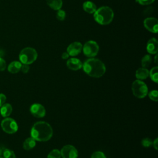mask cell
<instances>
[{
    "instance_id": "1",
    "label": "cell",
    "mask_w": 158,
    "mask_h": 158,
    "mask_svg": "<svg viewBox=\"0 0 158 158\" xmlns=\"http://www.w3.org/2000/svg\"><path fill=\"white\" fill-rule=\"evenodd\" d=\"M31 136L36 141H47L52 136L51 126L47 122L40 121L36 122L31 129Z\"/></svg>"
},
{
    "instance_id": "2",
    "label": "cell",
    "mask_w": 158,
    "mask_h": 158,
    "mask_svg": "<svg viewBox=\"0 0 158 158\" xmlns=\"http://www.w3.org/2000/svg\"><path fill=\"white\" fill-rule=\"evenodd\" d=\"M84 72L89 76L94 78H99L106 72L104 64L98 59L90 58L86 60L82 65Z\"/></svg>"
},
{
    "instance_id": "3",
    "label": "cell",
    "mask_w": 158,
    "mask_h": 158,
    "mask_svg": "<svg viewBox=\"0 0 158 158\" xmlns=\"http://www.w3.org/2000/svg\"><path fill=\"white\" fill-rule=\"evenodd\" d=\"M94 18L99 24L106 25L109 24L113 20L114 12L108 6H102L94 12Z\"/></svg>"
},
{
    "instance_id": "4",
    "label": "cell",
    "mask_w": 158,
    "mask_h": 158,
    "mask_svg": "<svg viewBox=\"0 0 158 158\" xmlns=\"http://www.w3.org/2000/svg\"><path fill=\"white\" fill-rule=\"evenodd\" d=\"M38 57L36 51L32 48H23L19 54V59L23 64H31L36 60Z\"/></svg>"
},
{
    "instance_id": "5",
    "label": "cell",
    "mask_w": 158,
    "mask_h": 158,
    "mask_svg": "<svg viewBox=\"0 0 158 158\" xmlns=\"http://www.w3.org/2000/svg\"><path fill=\"white\" fill-rule=\"evenodd\" d=\"M131 90L133 95L138 98H143L146 96L148 89L146 83L141 80H136L131 85Z\"/></svg>"
},
{
    "instance_id": "6",
    "label": "cell",
    "mask_w": 158,
    "mask_h": 158,
    "mask_svg": "<svg viewBox=\"0 0 158 158\" xmlns=\"http://www.w3.org/2000/svg\"><path fill=\"white\" fill-rule=\"evenodd\" d=\"M99 46L98 43L94 41H88L82 48L84 54L89 57H93L96 56L99 52Z\"/></svg>"
},
{
    "instance_id": "7",
    "label": "cell",
    "mask_w": 158,
    "mask_h": 158,
    "mask_svg": "<svg viewBox=\"0 0 158 158\" xmlns=\"http://www.w3.org/2000/svg\"><path fill=\"white\" fill-rule=\"evenodd\" d=\"M3 131L9 134L15 133L18 130V125L17 122L12 118H6L1 123Z\"/></svg>"
},
{
    "instance_id": "8",
    "label": "cell",
    "mask_w": 158,
    "mask_h": 158,
    "mask_svg": "<svg viewBox=\"0 0 158 158\" xmlns=\"http://www.w3.org/2000/svg\"><path fill=\"white\" fill-rule=\"evenodd\" d=\"M60 156L62 158H77L78 151L72 145H65L60 150Z\"/></svg>"
},
{
    "instance_id": "9",
    "label": "cell",
    "mask_w": 158,
    "mask_h": 158,
    "mask_svg": "<svg viewBox=\"0 0 158 158\" xmlns=\"http://www.w3.org/2000/svg\"><path fill=\"white\" fill-rule=\"evenodd\" d=\"M30 110L31 114L37 118L43 117L46 115V109L44 107L38 103L32 104L30 107Z\"/></svg>"
},
{
    "instance_id": "10",
    "label": "cell",
    "mask_w": 158,
    "mask_h": 158,
    "mask_svg": "<svg viewBox=\"0 0 158 158\" xmlns=\"http://www.w3.org/2000/svg\"><path fill=\"white\" fill-rule=\"evenodd\" d=\"M144 25L148 31L152 33H156L158 31V22L156 18H146L144 20Z\"/></svg>"
},
{
    "instance_id": "11",
    "label": "cell",
    "mask_w": 158,
    "mask_h": 158,
    "mask_svg": "<svg viewBox=\"0 0 158 158\" xmlns=\"http://www.w3.org/2000/svg\"><path fill=\"white\" fill-rule=\"evenodd\" d=\"M83 46L81 43L75 41L70 44L67 48V52L69 56H75L81 52Z\"/></svg>"
},
{
    "instance_id": "12",
    "label": "cell",
    "mask_w": 158,
    "mask_h": 158,
    "mask_svg": "<svg viewBox=\"0 0 158 158\" xmlns=\"http://www.w3.org/2000/svg\"><path fill=\"white\" fill-rule=\"evenodd\" d=\"M146 50L148 53L151 54H155L158 51V42L156 38H151L147 43Z\"/></svg>"
},
{
    "instance_id": "13",
    "label": "cell",
    "mask_w": 158,
    "mask_h": 158,
    "mask_svg": "<svg viewBox=\"0 0 158 158\" xmlns=\"http://www.w3.org/2000/svg\"><path fill=\"white\" fill-rule=\"evenodd\" d=\"M83 64L77 58H70L67 61V67L72 70H78L82 67Z\"/></svg>"
},
{
    "instance_id": "14",
    "label": "cell",
    "mask_w": 158,
    "mask_h": 158,
    "mask_svg": "<svg viewBox=\"0 0 158 158\" xmlns=\"http://www.w3.org/2000/svg\"><path fill=\"white\" fill-rule=\"evenodd\" d=\"M22 67V63L19 61H13L10 63V64L8 65L7 70L10 73H16L19 72Z\"/></svg>"
},
{
    "instance_id": "15",
    "label": "cell",
    "mask_w": 158,
    "mask_h": 158,
    "mask_svg": "<svg viewBox=\"0 0 158 158\" xmlns=\"http://www.w3.org/2000/svg\"><path fill=\"white\" fill-rule=\"evenodd\" d=\"M149 70L146 68L141 67L139 68L136 71V77L138 80H144L146 79L148 76H149Z\"/></svg>"
},
{
    "instance_id": "16",
    "label": "cell",
    "mask_w": 158,
    "mask_h": 158,
    "mask_svg": "<svg viewBox=\"0 0 158 158\" xmlns=\"http://www.w3.org/2000/svg\"><path fill=\"white\" fill-rule=\"evenodd\" d=\"M83 9L88 13L93 14L96 10V6L91 1H87L83 4Z\"/></svg>"
},
{
    "instance_id": "17",
    "label": "cell",
    "mask_w": 158,
    "mask_h": 158,
    "mask_svg": "<svg viewBox=\"0 0 158 158\" xmlns=\"http://www.w3.org/2000/svg\"><path fill=\"white\" fill-rule=\"evenodd\" d=\"M12 111V107L10 104H4L0 109L1 114L4 117H7L10 115Z\"/></svg>"
},
{
    "instance_id": "18",
    "label": "cell",
    "mask_w": 158,
    "mask_h": 158,
    "mask_svg": "<svg viewBox=\"0 0 158 158\" xmlns=\"http://www.w3.org/2000/svg\"><path fill=\"white\" fill-rule=\"evenodd\" d=\"M36 145V140L33 138L32 137H30L27 138L23 143V148L24 149L27 151H29L33 149Z\"/></svg>"
},
{
    "instance_id": "19",
    "label": "cell",
    "mask_w": 158,
    "mask_h": 158,
    "mask_svg": "<svg viewBox=\"0 0 158 158\" xmlns=\"http://www.w3.org/2000/svg\"><path fill=\"white\" fill-rule=\"evenodd\" d=\"M47 4L54 10H59L62 6V0H46Z\"/></svg>"
},
{
    "instance_id": "20",
    "label": "cell",
    "mask_w": 158,
    "mask_h": 158,
    "mask_svg": "<svg viewBox=\"0 0 158 158\" xmlns=\"http://www.w3.org/2000/svg\"><path fill=\"white\" fill-rule=\"evenodd\" d=\"M149 75L151 79L155 83L158 82V67L157 66L151 69L150 72H149Z\"/></svg>"
},
{
    "instance_id": "21",
    "label": "cell",
    "mask_w": 158,
    "mask_h": 158,
    "mask_svg": "<svg viewBox=\"0 0 158 158\" xmlns=\"http://www.w3.org/2000/svg\"><path fill=\"white\" fill-rule=\"evenodd\" d=\"M152 62V57L151 55L146 54L141 59V65L142 67L146 68L149 67Z\"/></svg>"
},
{
    "instance_id": "22",
    "label": "cell",
    "mask_w": 158,
    "mask_h": 158,
    "mask_svg": "<svg viewBox=\"0 0 158 158\" xmlns=\"http://www.w3.org/2000/svg\"><path fill=\"white\" fill-rule=\"evenodd\" d=\"M2 155L4 158H16L14 151L9 149H5Z\"/></svg>"
},
{
    "instance_id": "23",
    "label": "cell",
    "mask_w": 158,
    "mask_h": 158,
    "mask_svg": "<svg viewBox=\"0 0 158 158\" xmlns=\"http://www.w3.org/2000/svg\"><path fill=\"white\" fill-rule=\"evenodd\" d=\"M60 152L59 150L55 149L52 150L48 155L47 158H60Z\"/></svg>"
},
{
    "instance_id": "24",
    "label": "cell",
    "mask_w": 158,
    "mask_h": 158,
    "mask_svg": "<svg viewBox=\"0 0 158 158\" xmlns=\"http://www.w3.org/2000/svg\"><path fill=\"white\" fill-rule=\"evenodd\" d=\"M149 98L153 101L157 102L158 101V93L157 90H152L148 93Z\"/></svg>"
},
{
    "instance_id": "25",
    "label": "cell",
    "mask_w": 158,
    "mask_h": 158,
    "mask_svg": "<svg viewBox=\"0 0 158 158\" xmlns=\"http://www.w3.org/2000/svg\"><path fill=\"white\" fill-rule=\"evenodd\" d=\"M141 144L143 147L149 148L152 145V141L149 138H145L142 139Z\"/></svg>"
},
{
    "instance_id": "26",
    "label": "cell",
    "mask_w": 158,
    "mask_h": 158,
    "mask_svg": "<svg viewBox=\"0 0 158 158\" xmlns=\"http://www.w3.org/2000/svg\"><path fill=\"white\" fill-rule=\"evenodd\" d=\"M65 12L62 9H59L57 10V14H56V17L59 20H64L65 18Z\"/></svg>"
},
{
    "instance_id": "27",
    "label": "cell",
    "mask_w": 158,
    "mask_h": 158,
    "mask_svg": "<svg viewBox=\"0 0 158 158\" xmlns=\"http://www.w3.org/2000/svg\"><path fill=\"white\" fill-rule=\"evenodd\" d=\"M91 158H106V157L102 152L98 151L93 152L91 156Z\"/></svg>"
},
{
    "instance_id": "28",
    "label": "cell",
    "mask_w": 158,
    "mask_h": 158,
    "mask_svg": "<svg viewBox=\"0 0 158 158\" xmlns=\"http://www.w3.org/2000/svg\"><path fill=\"white\" fill-rule=\"evenodd\" d=\"M6 68V62L2 57H0V71H3Z\"/></svg>"
},
{
    "instance_id": "29",
    "label": "cell",
    "mask_w": 158,
    "mask_h": 158,
    "mask_svg": "<svg viewBox=\"0 0 158 158\" xmlns=\"http://www.w3.org/2000/svg\"><path fill=\"white\" fill-rule=\"evenodd\" d=\"M155 0H138V2L141 5H149L152 3Z\"/></svg>"
},
{
    "instance_id": "30",
    "label": "cell",
    "mask_w": 158,
    "mask_h": 158,
    "mask_svg": "<svg viewBox=\"0 0 158 158\" xmlns=\"http://www.w3.org/2000/svg\"><path fill=\"white\" fill-rule=\"evenodd\" d=\"M29 69H30V67H29L28 65H27V64H23V65H22L20 70H22V72L23 73H27L29 71Z\"/></svg>"
},
{
    "instance_id": "31",
    "label": "cell",
    "mask_w": 158,
    "mask_h": 158,
    "mask_svg": "<svg viewBox=\"0 0 158 158\" xmlns=\"http://www.w3.org/2000/svg\"><path fill=\"white\" fill-rule=\"evenodd\" d=\"M6 101V96L4 94H0V107H1Z\"/></svg>"
},
{
    "instance_id": "32",
    "label": "cell",
    "mask_w": 158,
    "mask_h": 158,
    "mask_svg": "<svg viewBox=\"0 0 158 158\" xmlns=\"http://www.w3.org/2000/svg\"><path fill=\"white\" fill-rule=\"evenodd\" d=\"M153 147L156 150L158 149V138H156L154 141H152Z\"/></svg>"
},
{
    "instance_id": "33",
    "label": "cell",
    "mask_w": 158,
    "mask_h": 158,
    "mask_svg": "<svg viewBox=\"0 0 158 158\" xmlns=\"http://www.w3.org/2000/svg\"><path fill=\"white\" fill-rule=\"evenodd\" d=\"M61 57H62V59H67L69 58V54H68L67 52H63V53H62Z\"/></svg>"
},
{
    "instance_id": "34",
    "label": "cell",
    "mask_w": 158,
    "mask_h": 158,
    "mask_svg": "<svg viewBox=\"0 0 158 158\" xmlns=\"http://www.w3.org/2000/svg\"><path fill=\"white\" fill-rule=\"evenodd\" d=\"M5 149H6V148H4V146L0 145V156H2V153H3V152H4V151Z\"/></svg>"
},
{
    "instance_id": "35",
    "label": "cell",
    "mask_w": 158,
    "mask_h": 158,
    "mask_svg": "<svg viewBox=\"0 0 158 158\" xmlns=\"http://www.w3.org/2000/svg\"><path fill=\"white\" fill-rule=\"evenodd\" d=\"M4 54H5V52H4V50L0 49V57H3Z\"/></svg>"
},
{
    "instance_id": "36",
    "label": "cell",
    "mask_w": 158,
    "mask_h": 158,
    "mask_svg": "<svg viewBox=\"0 0 158 158\" xmlns=\"http://www.w3.org/2000/svg\"><path fill=\"white\" fill-rule=\"evenodd\" d=\"M157 56L156 55L155 56V58H154V61H155V63H157Z\"/></svg>"
},
{
    "instance_id": "37",
    "label": "cell",
    "mask_w": 158,
    "mask_h": 158,
    "mask_svg": "<svg viewBox=\"0 0 158 158\" xmlns=\"http://www.w3.org/2000/svg\"><path fill=\"white\" fill-rule=\"evenodd\" d=\"M0 158H4L3 157H2V156H0Z\"/></svg>"
}]
</instances>
